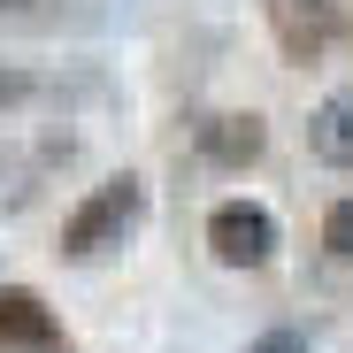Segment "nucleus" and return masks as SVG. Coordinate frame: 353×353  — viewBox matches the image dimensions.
Segmentation results:
<instances>
[{
    "label": "nucleus",
    "instance_id": "obj_1",
    "mask_svg": "<svg viewBox=\"0 0 353 353\" xmlns=\"http://www.w3.org/2000/svg\"><path fill=\"white\" fill-rule=\"evenodd\" d=\"M139 223H146V185L123 169V176H108V185H92V200L62 223V254H70V261H92V254H108V246H123Z\"/></svg>",
    "mask_w": 353,
    "mask_h": 353
},
{
    "label": "nucleus",
    "instance_id": "obj_2",
    "mask_svg": "<svg viewBox=\"0 0 353 353\" xmlns=\"http://www.w3.org/2000/svg\"><path fill=\"white\" fill-rule=\"evenodd\" d=\"M208 246H215V261H230V269H261V261L276 254V215L254 208V200H223V208L208 215Z\"/></svg>",
    "mask_w": 353,
    "mask_h": 353
},
{
    "label": "nucleus",
    "instance_id": "obj_3",
    "mask_svg": "<svg viewBox=\"0 0 353 353\" xmlns=\"http://www.w3.org/2000/svg\"><path fill=\"white\" fill-rule=\"evenodd\" d=\"M0 353H62V323L39 292L0 284Z\"/></svg>",
    "mask_w": 353,
    "mask_h": 353
},
{
    "label": "nucleus",
    "instance_id": "obj_4",
    "mask_svg": "<svg viewBox=\"0 0 353 353\" xmlns=\"http://www.w3.org/2000/svg\"><path fill=\"white\" fill-rule=\"evenodd\" d=\"M269 16H276V39H284L292 62H307V54L338 46V31H345L338 0H269Z\"/></svg>",
    "mask_w": 353,
    "mask_h": 353
},
{
    "label": "nucleus",
    "instance_id": "obj_5",
    "mask_svg": "<svg viewBox=\"0 0 353 353\" xmlns=\"http://www.w3.org/2000/svg\"><path fill=\"white\" fill-rule=\"evenodd\" d=\"M261 146H269L261 115H208V123H200V154H208V161H223V169L261 161Z\"/></svg>",
    "mask_w": 353,
    "mask_h": 353
},
{
    "label": "nucleus",
    "instance_id": "obj_6",
    "mask_svg": "<svg viewBox=\"0 0 353 353\" xmlns=\"http://www.w3.org/2000/svg\"><path fill=\"white\" fill-rule=\"evenodd\" d=\"M307 146H315V161L353 169V92H330V100L307 115Z\"/></svg>",
    "mask_w": 353,
    "mask_h": 353
},
{
    "label": "nucleus",
    "instance_id": "obj_7",
    "mask_svg": "<svg viewBox=\"0 0 353 353\" xmlns=\"http://www.w3.org/2000/svg\"><path fill=\"white\" fill-rule=\"evenodd\" d=\"M323 246H330L338 261H353V200H338V208L323 215Z\"/></svg>",
    "mask_w": 353,
    "mask_h": 353
},
{
    "label": "nucleus",
    "instance_id": "obj_8",
    "mask_svg": "<svg viewBox=\"0 0 353 353\" xmlns=\"http://www.w3.org/2000/svg\"><path fill=\"white\" fill-rule=\"evenodd\" d=\"M246 353H315V345H307L300 330H261V338H254Z\"/></svg>",
    "mask_w": 353,
    "mask_h": 353
},
{
    "label": "nucleus",
    "instance_id": "obj_9",
    "mask_svg": "<svg viewBox=\"0 0 353 353\" xmlns=\"http://www.w3.org/2000/svg\"><path fill=\"white\" fill-rule=\"evenodd\" d=\"M0 8H31V0H0Z\"/></svg>",
    "mask_w": 353,
    "mask_h": 353
}]
</instances>
